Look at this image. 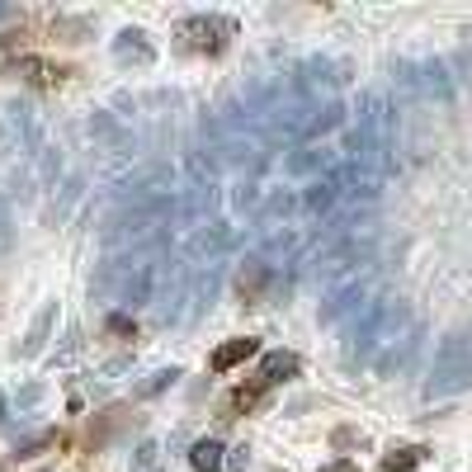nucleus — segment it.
Instances as JSON below:
<instances>
[{"label":"nucleus","instance_id":"nucleus-1","mask_svg":"<svg viewBox=\"0 0 472 472\" xmlns=\"http://www.w3.org/2000/svg\"><path fill=\"white\" fill-rule=\"evenodd\" d=\"M411 312H406V302H369L359 316H355V326H349V345H345V364H364V359H373V355H383V349L392 345H402L411 336Z\"/></svg>","mask_w":472,"mask_h":472},{"label":"nucleus","instance_id":"nucleus-2","mask_svg":"<svg viewBox=\"0 0 472 472\" xmlns=\"http://www.w3.org/2000/svg\"><path fill=\"white\" fill-rule=\"evenodd\" d=\"M468 388H472V340L453 331L435 349V369H430V383H425V397H459Z\"/></svg>","mask_w":472,"mask_h":472},{"label":"nucleus","instance_id":"nucleus-3","mask_svg":"<svg viewBox=\"0 0 472 472\" xmlns=\"http://www.w3.org/2000/svg\"><path fill=\"white\" fill-rule=\"evenodd\" d=\"M175 194H180V175H175V165H165V161H142V165H132L128 175L114 180L118 204H161V199H175Z\"/></svg>","mask_w":472,"mask_h":472},{"label":"nucleus","instance_id":"nucleus-4","mask_svg":"<svg viewBox=\"0 0 472 472\" xmlns=\"http://www.w3.org/2000/svg\"><path fill=\"white\" fill-rule=\"evenodd\" d=\"M236 24L227 20V14H189V20H180L175 38L185 52H204V57H218L227 43H232Z\"/></svg>","mask_w":472,"mask_h":472},{"label":"nucleus","instance_id":"nucleus-5","mask_svg":"<svg viewBox=\"0 0 472 472\" xmlns=\"http://www.w3.org/2000/svg\"><path fill=\"white\" fill-rule=\"evenodd\" d=\"M373 260V236H340V241H331V246L322 251V260H316V274H322L326 284H336V279H359V265H369Z\"/></svg>","mask_w":472,"mask_h":472},{"label":"nucleus","instance_id":"nucleus-6","mask_svg":"<svg viewBox=\"0 0 472 472\" xmlns=\"http://www.w3.org/2000/svg\"><path fill=\"white\" fill-rule=\"evenodd\" d=\"M85 132H90V142H95V151H109V156H128V151L137 147L132 128H128V124H124V118H118V114H109V109L90 114Z\"/></svg>","mask_w":472,"mask_h":472},{"label":"nucleus","instance_id":"nucleus-7","mask_svg":"<svg viewBox=\"0 0 472 472\" xmlns=\"http://www.w3.org/2000/svg\"><path fill=\"white\" fill-rule=\"evenodd\" d=\"M336 151H326V147H293V151H284V175L288 180H322V175H331L336 171Z\"/></svg>","mask_w":472,"mask_h":472},{"label":"nucleus","instance_id":"nucleus-8","mask_svg":"<svg viewBox=\"0 0 472 472\" xmlns=\"http://www.w3.org/2000/svg\"><path fill=\"white\" fill-rule=\"evenodd\" d=\"M232 284H236V298L246 302V308H260V302L269 298V288L279 284V274H274L260 255H251L246 265H236V279Z\"/></svg>","mask_w":472,"mask_h":472},{"label":"nucleus","instance_id":"nucleus-9","mask_svg":"<svg viewBox=\"0 0 472 472\" xmlns=\"http://www.w3.org/2000/svg\"><path fill=\"white\" fill-rule=\"evenodd\" d=\"M416 85H420V95L435 100V104H453V100H459V81L449 76L444 57H425V62H416Z\"/></svg>","mask_w":472,"mask_h":472},{"label":"nucleus","instance_id":"nucleus-10","mask_svg":"<svg viewBox=\"0 0 472 472\" xmlns=\"http://www.w3.org/2000/svg\"><path fill=\"white\" fill-rule=\"evenodd\" d=\"M364 298H369V284H364V279H345V284H336L326 293V302H322V312H316V316H322V326H331V322H340V316H349V312L369 308Z\"/></svg>","mask_w":472,"mask_h":472},{"label":"nucleus","instance_id":"nucleus-11","mask_svg":"<svg viewBox=\"0 0 472 472\" xmlns=\"http://www.w3.org/2000/svg\"><path fill=\"white\" fill-rule=\"evenodd\" d=\"M260 260L274 269V265H298L302 260V236L293 232V227H265V236H260Z\"/></svg>","mask_w":472,"mask_h":472},{"label":"nucleus","instance_id":"nucleus-12","mask_svg":"<svg viewBox=\"0 0 472 472\" xmlns=\"http://www.w3.org/2000/svg\"><path fill=\"white\" fill-rule=\"evenodd\" d=\"M340 199H345V185L336 180V171H331V175L312 180V185L302 189V212H308V218H336Z\"/></svg>","mask_w":472,"mask_h":472},{"label":"nucleus","instance_id":"nucleus-13","mask_svg":"<svg viewBox=\"0 0 472 472\" xmlns=\"http://www.w3.org/2000/svg\"><path fill=\"white\" fill-rule=\"evenodd\" d=\"M298 212H302V194L298 189H269L260 212H255V222L260 227H288Z\"/></svg>","mask_w":472,"mask_h":472},{"label":"nucleus","instance_id":"nucleus-14","mask_svg":"<svg viewBox=\"0 0 472 472\" xmlns=\"http://www.w3.org/2000/svg\"><path fill=\"white\" fill-rule=\"evenodd\" d=\"M232 246H236V227H227V222H208L189 236V255H208V265H218V255Z\"/></svg>","mask_w":472,"mask_h":472},{"label":"nucleus","instance_id":"nucleus-15","mask_svg":"<svg viewBox=\"0 0 472 472\" xmlns=\"http://www.w3.org/2000/svg\"><path fill=\"white\" fill-rule=\"evenodd\" d=\"M114 57L124 67H151L156 62V48H151V38L142 34V28H124V34L114 38Z\"/></svg>","mask_w":472,"mask_h":472},{"label":"nucleus","instance_id":"nucleus-16","mask_svg":"<svg viewBox=\"0 0 472 472\" xmlns=\"http://www.w3.org/2000/svg\"><path fill=\"white\" fill-rule=\"evenodd\" d=\"M345 104L340 100H326V104H316V109H312V118H308V128H302V142H322V137H331V132H336V128H345Z\"/></svg>","mask_w":472,"mask_h":472},{"label":"nucleus","instance_id":"nucleus-17","mask_svg":"<svg viewBox=\"0 0 472 472\" xmlns=\"http://www.w3.org/2000/svg\"><path fill=\"white\" fill-rule=\"evenodd\" d=\"M10 76H24L28 85H62L67 81V67L48 62V57H14Z\"/></svg>","mask_w":472,"mask_h":472},{"label":"nucleus","instance_id":"nucleus-18","mask_svg":"<svg viewBox=\"0 0 472 472\" xmlns=\"http://www.w3.org/2000/svg\"><path fill=\"white\" fill-rule=\"evenodd\" d=\"M52 326H57V302H43V308H38V316L28 322V336H24V345L14 349V355H20V359H34V355H43V345H48Z\"/></svg>","mask_w":472,"mask_h":472},{"label":"nucleus","instance_id":"nucleus-19","mask_svg":"<svg viewBox=\"0 0 472 472\" xmlns=\"http://www.w3.org/2000/svg\"><path fill=\"white\" fill-rule=\"evenodd\" d=\"M218 288H222V265H204L199 274H194V288H189V316H199L204 308H212Z\"/></svg>","mask_w":472,"mask_h":472},{"label":"nucleus","instance_id":"nucleus-20","mask_svg":"<svg viewBox=\"0 0 472 472\" xmlns=\"http://www.w3.org/2000/svg\"><path fill=\"white\" fill-rule=\"evenodd\" d=\"M251 355H260V340H255V336H236V340H227V345L212 349V373L236 369V364H246Z\"/></svg>","mask_w":472,"mask_h":472},{"label":"nucleus","instance_id":"nucleus-21","mask_svg":"<svg viewBox=\"0 0 472 472\" xmlns=\"http://www.w3.org/2000/svg\"><path fill=\"white\" fill-rule=\"evenodd\" d=\"M302 359L293 355V349H269V355L260 359V378L274 388V383H288V378H298Z\"/></svg>","mask_w":472,"mask_h":472},{"label":"nucleus","instance_id":"nucleus-22","mask_svg":"<svg viewBox=\"0 0 472 472\" xmlns=\"http://www.w3.org/2000/svg\"><path fill=\"white\" fill-rule=\"evenodd\" d=\"M222 439H194L189 444V468L194 472H222L227 468V459H222Z\"/></svg>","mask_w":472,"mask_h":472},{"label":"nucleus","instance_id":"nucleus-23","mask_svg":"<svg viewBox=\"0 0 472 472\" xmlns=\"http://www.w3.org/2000/svg\"><path fill=\"white\" fill-rule=\"evenodd\" d=\"M260 204H265L260 185H255L251 175H241L236 185H232V212H236V218H241V212H251V218H255V212H260Z\"/></svg>","mask_w":472,"mask_h":472},{"label":"nucleus","instance_id":"nucleus-24","mask_svg":"<svg viewBox=\"0 0 472 472\" xmlns=\"http://www.w3.org/2000/svg\"><path fill=\"white\" fill-rule=\"evenodd\" d=\"M425 459H430V449H425V444H402V449H392L383 459V472H411V468H420Z\"/></svg>","mask_w":472,"mask_h":472},{"label":"nucleus","instance_id":"nucleus-25","mask_svg":"<svg viewBox=\"0 0 472 472\" xmlns=\"http://www.w3.org/2000/svg\"><path fill=\"white\" fill-rule=\"evenodd\" d=\"M175 383H180V369H156V373H147L142 383L132 388V397H142V402H147V397H161V392L175 388Z\"/></svg>","mask_w":472,"mask_h":472},{"label":"nucleus","instance_id":"nucleus-26","mask_svg":"<svg viewBox=\"0 0 472 472\" xmlns=\"http://www.w3.org/2000/svg\"><path fill=\"white\" fill-rule=\"evenodd\" d=\"M52 444H57V430H38V435H24L10 453H14V463H28V459H38V453L52 449Z\"/></svg>","mask_w":472,"mask_h":472},{"label":"nucleus","instance_id":"nucleus-27","mask_svg":"<svg viewBox=\"0 0 472 472\" xmlns=\"http://www.w3.org/2000/svg\"><path fill=\"white\" fill-rule=\"evenodd\" d=\"M265 392H269V383H265V378H255V383H241V388L232 392V397H227V411H232V416H236V411H251L255 402L265 397Z\"/></svg>","mask_w":472,"mask_h":472},{"label":"nucleus","instance_id":"nucleus-28","mask_svg":"<svg viewBox=\"0 0 472 472\" xmlns=\"http://www.w3.org/2000/svg\"><path fill=\"white\" fill-rule=\"evenodd\" d=\"M57 175H62V151H57V147H43V151H38V185H52Z\"/></svg>","mask_w":472,"mask_h":472},{"label":"nucleus","instance_id":"nucleus-29","mask_svg":"<svg viewBox=\"0 0 472 472\" xmlns=\"http://www.w3.org/2000/svg\"><path fill=\"white\" fill-rule=\"evenodd\" d=\"M76 199H81V180H67V185H62V204H57V208H52V218H57V222H62V218H67V212H71V204H76Z\"/></svg>","mask_w":472,"mask_h":472},{"label":"nucleus","instance_id":"nucleus-30","mask_svg":"<svg viewBox=\"0 0 472 472\" xmlns=\"http://www.w3.org/2000/svg\"><path fill=\"white\" fill-rule=\"evenodd\" d=\"M156 453H161L156 439H142V444H137V453H132V468H151V463H156Z\"/></svg>","mask_w":472,"mask_h":472},{"label":"nucleus","instance_id":"nucleus-31","mask_svg":"<svg viewBox=\"0 0 472 472\" xmlns=\"http://www.w3.org/2000/svg\"><path fill=\"white\" fill-rule=\"evenodd\" d=\"M109 336H124V340H128V336H137L132 316H124V312H114V316H109Z\"/></svg>","mask_w":472,"mask_h":472},{"label":"nucleus","instance_id":"nucleus-32","mask_svg":"<svg viewBox=\"0 0 472 472\" xmlns=\"http://www.w3.org/2000/svg\"><path fill=\"white\" fill-rule=\"evenodd\" d=\"M34 402H43V383H28V388L20 392V406H34Z\"/></svg>","mask_w":472,"mask_h":472},{"label":"nucleus","instance_id":"nucleus-33","mask_svg":"<svg viewBox=\"0 0 472 472\" xmlns=\"http://www.w3.org/2000/svg\"><path fill=\"white\" fill-rule=\"evenodd\" d=\"M227 472H246V444L232 449V459H227Z\"/></svg>","mask_w":472,"mask_h":472},{"label":"nucleus","instance_id":"nucleus-34","mask_svg":"<svg viewBox=\"0 0 472 472\" xmlns=\"http://www.w3.org/2000/svg\"><path fill=\"white\" fill-rule=\"evenodd\" d=\"M316 472H359V463H349V459H336V463H326V468H316Z\"/></svg>","mask_w":472,"mask_h":472},{"label":"nucleus","instance_id":"nucleus-35","mask_svg":"<svg viewBox=\"0 0 472 472\" xmlns=\"http://www.w3.org/2000/svg\"><path fill=\"white\" fill-rule=\"evenodd\" d=\"M10 14H14V10H10V5H0V20H10Z\"/></svg>","mask_w":472,"mask_h":472},{"label":"nucleus","instance_id":"nucleus-36","mask_svg":"<svg viewBox=\"0 0 472 472\" xmlns=\"http://www.w3.org/2000/svg\"><path fill=\"white\" fill-rule=\"evenodd\" d=\"M0 420H5V397H0Z\"/></svg>","mask_w":472,"mask_h":472}]
</instances>
